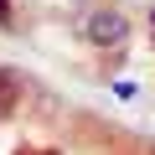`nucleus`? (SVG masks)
I'll use <instances>...</instances> for the list:
<instances>
[{
    "instance_id": "nucleus-1",
    "label": "nucleus",
    "mask_w": 155,
    "mask_h": 155,
    "mask_svg": "<svg viewBox=\"0 0 155 155\" xmlns=\"http://www.w3.org/2000/svg\"><path fill=\"white\" fill-rule=\"evenodd\" d=\"M78 36H83L93 52L119 57V52L129 47V36H134V21H129V11L109 5V0H98L93 11H83V16H78Z\"/></svg>"
},
{
    "instance_id": "nucleus-3",
    "label": "nucleus",
    "mask_w": 155,
    "mask_h": 155,
    "mask_svg": "<svg viewBox=\"0 0 155 155\" xmlns=\"http://www.w3.org/2000/svg\"><path fill=\"white\" fill-rule=\"evenodd\" d=\"M150 31H155V11H150Z\"/></svg>"
},
{
    "instance_id": "nucleus-2",
    "label": "nucleus",
    "mask_w": 155,
    "mask_h": 155,
    "mask_svg": "<svg viewBox=\"0 0 155 155\" xmlns=\"http://www.w3.org/2000/svg\"><path fill=\"white\" fill-rule=\"evenodd\" d=\"M0 31H21V16H16V0H0Z\"/></svg>"
}]
</instances>
